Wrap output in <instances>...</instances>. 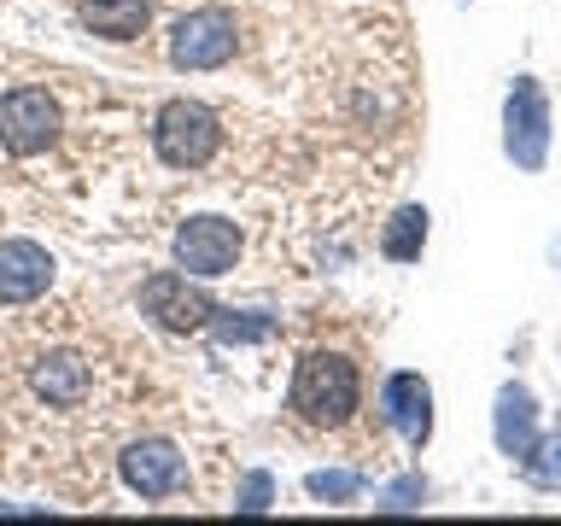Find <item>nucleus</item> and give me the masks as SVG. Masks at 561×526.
<instances>
[{"instance_id": "nucleus-1", "label": "nucleus", "mask_w": 561, "mask_h": 526, "mask_svg": "<svg viewBox=\"0 0 561 526\" xmlns=\"http://www.w3.org/2000/svg\"><path fill=\"white\" fill-rule=\"evenodd\" d=\"M293 421H305L316 433H340L363 410V375L345 351H305L293 368V392H287Z\"/></svg>"}, {"instance_id": "nucleus-16", "label": "nucleus", "mask_w": 561, "mask_h": 526, "mask_svg": "<svg viewBox=\"0 0 561 526\" xmlns=\"http://www.w3.org/2000/svg\"><path fill=\"white\" fill-rule=\"evenodd\" d=\"M543 456H550V462H533V480H543V485H561V438H556V445L543 450Z\"/></svg>"}, {"instance_id": "nucleus-3", "label": "nucleus", "mask_w": 561, "mask_h": 526, "mask_svg": "<svg viewBox=\"0 0 561 526\" xmlns=\"http://www.w3.org/2000/svg\"><path fill=\"white\" fill-rule=\"evenodd\" d=\"M59 129H65V112L47 88H12V94H0V147L12 158L47 152L59 140Z\"/></svg>"}, {"instance_id": "nucleus-11", "label": "nucleus", "mask_w": 561, "mask_h": 526, "mask_svg": "<svg viewBox=\"0 0 561 526\" xmlns=\"http://www.w3.org/2000/svg\"><path fill=\"white\" fill-rule=\"evenodd\" d=\"M380 410H386V421H392L403 438H410V445H427V433H433V392H427V380H421V375H392V380H386Z\"/></svg>"}, {"instance_id": "nucleus-7", "label": "nucleus", "mask_w": 561, "mask_h": 526, "mask_svg": "<svg viewBox=\"0 0 561 526\" xmlns=\"http://www.w3.org/2000/svg\"><path fill=\"white\" fill-rule=\"evenodd\" d=\"M117 468H123V485L140 491V498H175V491H187V456L170 438H135L117 456Z\"/></svg>"}, {"instance_id": "nucleus-5", "label": "nucleus", "mask_w": 561, "mask_h": 526, "mask_svg": "<svg viewBox=\"0 0 561 526\" xmlns=\"http://www.w3.org/2000/svg\"><path fill=\"white\" fill-rule=\"evenodd\" d=\"M175 263L187 275H205V281L228 275L240 263V228L228 217H187L175 228Z\"/></svg>"}, {"instance_id": "nucleus-6", "label": "nucleus", "mask_w": 561, "mask_h": 526, "mask_svg": "<svg viewBox=\"0 0 561 526\" xmlns=\"http://www.w3.org/2000/svg\"><path fill=\"white\" fill-rule=\"evenodd\" d=\"M140 310L170 333H199V328H210V316H217V305H210L199 287H187V275H175V270H158V275L140 281Z\"/></svg>"}, {"instance_id": "nucleus-9", "label": "nucleus", "mask_w": 561, "mask_h": 526, "mask_svg": "<svg viewBox=\"0 0 561 526\" xmlns=\"http://www.w3.org/2000/svg\"><path fill=\"white\" fill-rule=\"evenodd\" d=\"M53 287V258L35 240H0V305H30Z\"/></svg>"}, {"instance_id": "nucleus-2", "label": "nucleus", "mask_w": 561, "mask_h": 526, "mask_svg": "<svg viewBox=\"0 0 561 526\" xmlns=\"http://www.w3.org/2000/svg\"><path fill=\"white\" fill-rule=\"evenodd\" d=\"M152 152L170 170H205L222 152V117L205 100H164L152 117Z\"/></svg>"}, {"instance_id": "nucleus-15", "label": "nucleus", "mask_w": 561, "mask_h": 526, "mask_svg": "<svg viewBox=\"0 0 561 526\" xmlns=\"http://www.w3.org/2000/svg\"><path fill=\"white\" fill-rule=\"evenodd\" d=\"M310 491H316V498H351V491H357V480H351V473H316Z\"/></svg>"}, {"instance_id": "nucleus-8", "label": "nucleus", "mask_w": 561, "mask_h": 526, "mask_svg": "<svg viewBox=\"0 0 561 526\" xmlns=\"http://www.w3.org/2000/svg\"><path fill=\"white\" fill-rule=\"evenodd\" d=\"M543 147H550V112H543L538 82L520 77L515 94H508V158H515L520 170H538Z\"/></svg>"}, {"instance_id": "nucleus-10", "label": "nucleus", "mask_w": 561, "mask_h": 526, "mask_svg": "<svg viewBox=\"0 0 561 526\" xmlns=\"http://www.w3.org/2000/svg\"><path fill=\"white\" fill-rule=\"evenodd\" d=\"M30 386L42 403H53V410H77V403L94 392V375H88V363L77 351H47V357L30 363Z\"/></svg>"}, {"instance_id": "nucleus-12", "label": "nucleus", "mask_w": 561, "mask_h": 526, "mask_svg": "<svg viewBox=\"0 0 561 526\" xmlns=\"http://www.w3.org/2000/svg\"><path fill=\"white\" fill-rule=\"evenodd\" d=\"M77 18H82L88 35H100V42H135V35L152 24V0H82Z\"/></svg>"}, {"instance_id": "nucleus-17", "label": "nucleus", "mask_w": 561, "mask_h": 526, "mask_svg": "<svg viewBox=\"0 0 561 526\" xmlns=\"http://www.w3.org/2000/svg\"><path fill=\"white\" fill-rule=\"evenodd\" d=\"M263 503H270V480L257 473V480H245V503L240 508H263Z\"/></svg>"}, {"instance_id": "nucleus-4", "label": "nucleus", "mask_w": 561, "mask_h": 526, "mask_svg": "<svg viewBox=\"0 0 561 526\" xmlns=\"http://www.w3.org/2000/svg\"><path fill=\"white\" fill-rule=\"evenodd\" d=\"M234 53H240V24L222 7H199L170 30V65L175 70H217Z\"/></svg>"}, {"instance_id": "nucleus-14", "label": "nucleus", "mask_w": 561, "mask_h": 526, "mask_svg": "<svg viewBox=\"0 0 561 526\" xmlns=\"http://www.w3.org/2000/svg\"><path fill=\"white\" fill-rule=\"evenodd\" d=\"M497 445L508 456H533V398L520 386H508L497 403Z\"/></svg>"}, {"instance_id": "nucleus-13", "label": "nucleus", "mask_w": 561, "mask_h": 526, "mask_svg": "<svg viewBox=\"0 0 561 526\" xmlns=\"http://www.w3.org/2000/svg\"><path fill=\"white\" fill-rule=\"evenodd\" d=\"M421 245H427V210H421V205L392 210V222L380 228V252L392 258V263H415Z\"/></svg>"}]
</instances>
